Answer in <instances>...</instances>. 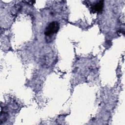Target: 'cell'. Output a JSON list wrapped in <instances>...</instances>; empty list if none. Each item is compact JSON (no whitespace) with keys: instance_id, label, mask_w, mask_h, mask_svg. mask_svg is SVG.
<instances>
[{"instance_id":"1","label":"cell","mask_w":125,"mask_h":125,"mask_svg":"<svg viewBox=\"0 0 125 125\" xmlns=\"http://www.w3.org/2000/svg\"><path fill=\"white\" fill-rule=\"evenodd\" d=\"M59 29V23L56 21L51 22L46 26L44 34L47 36H50L56 33Z\"/></svg>"},{"instance_id":"2","label":"cell","mask_w":125,"mask_h":125,"mask_svg":"<svg viewBox=\"0 0 125 125\" xmlns=\"http://www.w3.org/2000/svg\"><path fill=\"white\" fill-rule=\"evenodd\" d=\"M104 7L103 1H99L92 6V11L94 12H100L102 11Z\"/></svg>"}]
</instances>
